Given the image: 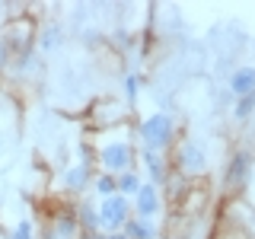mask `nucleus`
Returning <instances> with one entry per match:
<instances>
[{"mask_svg":"<svg viewBox=\"0 0 255 239\" xmlns=\"http://www.w3.org/2000/svg\"><path fill=\"white\" fill-rule=\"evenodd\" d=\"M106 239H128V236L122 233V230H118V233H106Z\"/></svg>","mask_w":255,"mask_h":239,"instance_id":"5701e85b","label":"nucleus"},{"mask_svg":"<svg viewBox=\"0 0 255 239\" xmlns=\"http://www.w3.org/2000/svg\"><path fill=\"white\" fill-rule=\"evenodd\" d=\"M252 169H255V153L249 147H236L233 153L227 156V163H223V175H220V188L227 198H239L246 191L252 179Z\"/></svg>","mask_w":255,"mask_h":239,"instance_id":"20e7f679","label":"nucleus"},{"mask_svg":"<svg viewBox=\"0 0 255 239\" xmlns=\"http://www.w3.org/2000/svg\"><path fill=\"white\" fill-rule=\"evenodd\" d=\"M109 42H112V48H115L118 54H131L134 48H137V35H134V32H125V29H122V32H115V35H112Z\"/></svg>","mask_w":255,"mask_h":239,"instance_id":"6ab92c4d","label":"nucleus"},{"mask_svg":"<svg viewBox=\"0 0 255 239\" xmlns=\"http://www.w3.org/2000/svg\"><path fill=\"white\" fill-rule=\"evenodd\" d=\"M166 156H169V169L179 172V175H185L188 182L204 179V175H207V166H211V163H207V150L195 137H185V134H179L175 147Z\"/></svg>","mask_w":255,"mask_h":239,"instance_id":"7ed1b4c3","label":"nucleus"},{"mask_svg":"<svg viewBox=\"0 0 255 239\" xmlns=\"http://www.w3.org/2000/svg\"><path fill=\"white\" fill-rule=\"evenodd\" d=\"M96 211H99V230L102 233H118L125 230V223L131 220V198L125 195H109V198H96Z\"/></svg>","mask_w":255,"mask_h":239,"instance_id":"0eeeda50","label":"nucleus"},{"mask_svg":"<svg viewBox=\"0 0 255 239\" xmlns=\"http://www.w3.org/2000/svg\"><path fill=\"white\" fill-rule=\"evenodd\" d=\"M188 188H191V182L185 179V175H179V172H169V179L159 185V195H163V204H169L175 207L182 201V198L188 195Z\"/></svg>","mask_w":255,"mask_h":239,"instance_id":"9b49d317","label":"nucleus"},{"mask_svg":"<svg viewBox=\"0 0 255 239\" xmlns=\"http://www.w3.org/2000/svg\"><path fill=\"white\" fill-rule=\"evenodd\" d=\"M140 83H143V77L137 74V70H125V77H122V99L128 102V109H134L137 106V99H140Z\"/></svg>","mask_w":255,"mask_h":239,"instance_id":"2eb2a0df","label":"nucleus"},{"mask_svg":"<svg viewBox=\"0 0 255 239\" xmlns=\"http://www.w3.org/2000/svg\"><path fill=\"white\" fill-rule=\"evenodd\" d=\"M61 45H64L61 22H45V26H38V35H35V48H38V51H58Z\"/></svg>","mask_w":255,"mask_h":239,"instance_id":"ddd939ff","label":"nucleus"},{"mask_svg":"<svg viewBox=\"0 0 255 239\" xmlns=\"http://www.w3.org/2000/svg\"><path fill=\"white\" fill-rule=\"evenodd\" d=\"M163 195H159V188L156 185H150V182H143V185L137 188V195L131 198V211H134V217H140V220H156L159 214H163Z\"/></svg>","mask_w":255,"mask_h":239,"instance_id":"6e6552de","label":"nucleus"},{"mask_svg":"<svg viewBox=\"0 0 255 239\" xmlns=\"http://www.w3.org/2000/svg\"><path fill=\"white\" fill-rule=\"evenodd\" d=\"M77 239H106V233H102V230H80Z\"/></svg>","mask_w":255,"mask_h":239,"instance_id":"4be33fe9","label":"nucleus"},{"mask_svg":"<svg viewBox=\"0 0 255 239\" xmlns=\"http://www.w3.org/2000/svg\"><path fill=\"white\" fill-rule=\"evenodd\" d=\"M74 217L80 223V230H99V211H96V198L83 195L74 201Z\"/></svg>","mask_w":255,"mask_h":239,"instance_id":"f8f14e48","label":"nucleus"},{"mask_svg":"<svg viewBox=\"0 0 255 239\" xmlns=\"http://www.w3.org/2000/svg\"><path fill=\"white\" fill-rule=\"evenodd\" d=\"M134 137L140 140L137 147H147L153 153H169L179 140V121L169 112H150L134 124Z\"/></svg>","mask_w":255,"mask_h":239,"instance_id":"f03ea898","label":"nucleus"},{"mask_svg":"<svg viewBox=\"0 0 255 239\" xmlns=\"http://www.w3.org/2000/svg\"><path fill=\"white\" fill-rule=\"evenodd\" d=\"M93 188L99 198H109V195H118V185H115V175L112 172H96L93 179Z\"/></svg>","mask_w":255,"mask_h":239,"instance_id":"aec40b11","label":"nucleus"},{"mask_svg":"<svg viewBox=\"0 0 255 239\" xmlns=\"http://www.w3.org/2000/svg\"><path fill=\"white\" fill-rule=\"evenodd\" d=\"M93 166L96 172H112L122 175L131 172L137 166V137H134V124H118L109 127V131H96L93 140Z\"/></svg>","mask_w":255,"mask_h":239,"instance_id":"f257e3e1","label":"nucleus"},{"mask_svg":"<svg viewBox=\"0 0 255 239\" xmlns=\"http://www.w3.org/2000/svg\"><path fill=\"white\" fill-rule=\"evenodd\" d=\"M10 64H13V54H10V48H6V42L0 38V74L10 70Z\"/></svg>","mask_w":255,"mask_h":239,"instance_id":"412c9836","label":"nucleus"},{"mask_svg":"<svg viewBox=\"0 0 255 239\" xmlns=\"http://www.w3.org/2000/svg\"><path fill=\"white\" fill-rule=\"evenodd\" d=\"M93 179H96V166L86 163V159H77V163L64 166V169L58 172L61 195L67 198V201H77V198H83L86 191L93 188Z\"/></svg>","mask_w":255,"mask_h":239,"instance_id":"423d86ee","label":"nucleus"},{"mask_svg":"<svg viewBox=\"0 0 255 239\" xmlns=\"http://www.w3.org/2000/svg\"><path fill=\"white\" fill-rule=\"evenodd\" d=\"M131 112L134 109H128V102L118 99V96H99L90 106V112H86V121H90L96 131H109V127H118V124L131 121Z\"/></svg>","mask_w":255,"mask_h":239,"instance_id":"39448f33","label":"nucleus"},{"mask_svg":"<svg viewBox=\"0 0 255 239\" xmlns=\"http://www.w3.org/2000/svg\"><path fill=\"white\" fill-rule=\"evenodd\" d=\"M122 233L128 239H159V227H156L153 220H140V217H134V214H131V220L125 223Z\"/></svg>","mask_w":255,"mask_h":239,"instance_id":"4468645a","label":"nucleus"},{"mask_svg":"<svg viewBox=\"0 0 255 239\" xmlns=\"http://www.w3.org/2000/svg\"><path fill=\"white\" fill-rule=\"evenodd\" d=\"M230 115H233L236 124H246L249 118L255 115V93L252 96H239V99H233V109H230Z\"/></svg>","mask_w":255,"mask_h":239,"instance_id":"f3484780","label":"nucleus"},{"mask_svg":"<svg viewBox=\"0 0 255 239\" xmlns=\"http://www.w3.org/2000/svg\"><path fill=\"white\" fill-rule=\"evenodd\" d=\"M3 239H38V220L35 217H19Z\"/></svg>","mask_w":255,"mask_h":239,"instance_id":"dca6fc26","label":"nucleus"},{"mask_svg":"<svg viewBox=\"0 0 255 239\" xmlns=\"http://www.w3.org/2000/svg\"><path fill=\"white\" fill-rule=\"evenodd\" d=\"M137 163H140V172L147 175L143 182H150V185H163L166 179H169V156L166 153H153V150H147V147H137Z\"/></svg>","mask_w":255,"mask_h":239,"instance_id":"1a4fd4ad","label":"nucleus"},{"mask_svg":"<svg viewBox=\"0 0 255 239\" xmlns=\"http://www.w3.org/2000/svg\"><path fill=\"white\" fill-rule=\"evenodd\" d=\"M227 90L233 99H239V96H252L255 93V67L252 64H246V67H236L233 74H230V83Z\"/></svg>","mask_w":255,"mask_h":239,"instance_id":"9d476101","label":"nucleus"},{"mask_svg":"<svg viewBox=\"0 0 255 239\" xmlns=\"http://www.w3.org/2000/svg\"><path fill=\"white\" fill-rule=\"evenodd\" d=\"M115 185H118V195L134 198V195H137V188L143 185V179H140V172H137V169H131V172L115 175Z\"/></svg>","mask_w":255,"mask_h":239,"instance_id":"a211bd4d","label":"nucleus"}]
</instances>
